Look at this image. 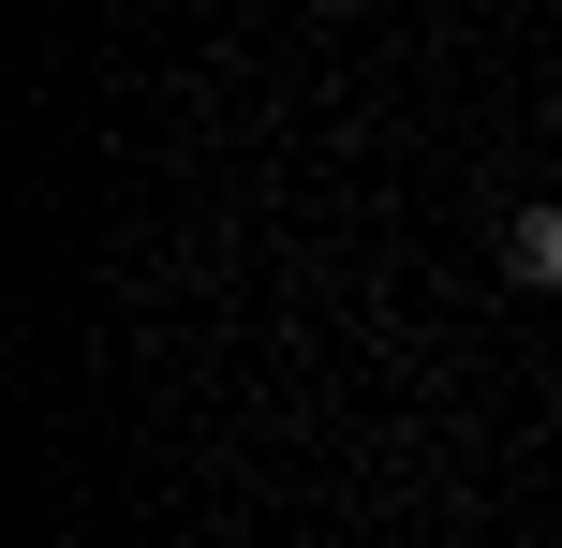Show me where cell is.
Returning <instances> with one entry per match:
<instances>
[{"label":"cell","mask_w":562,"mask_h":548,"mask_svg":"<svg viewBox=\"0 0 562 548\" xmlns=\"http://www.w3.org/2000/svg\"><path fill=\"white\" fill-rule=\"evenodd\" d=\"M504 282L562 297V208H518V223H504Z\"/></svg>","instance_id":"6da1fadb"}]
</instances>
